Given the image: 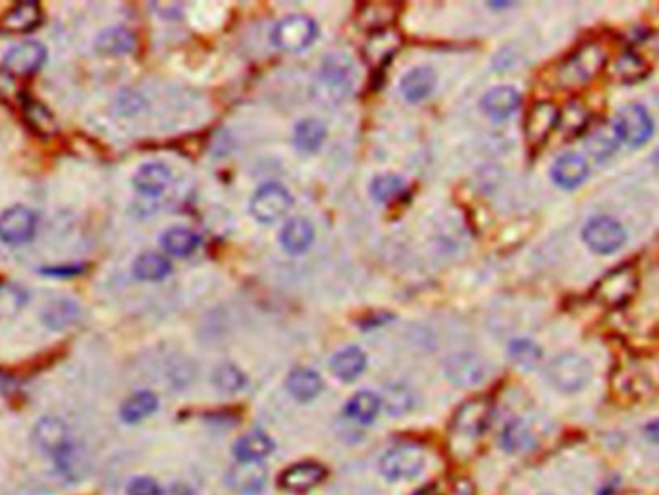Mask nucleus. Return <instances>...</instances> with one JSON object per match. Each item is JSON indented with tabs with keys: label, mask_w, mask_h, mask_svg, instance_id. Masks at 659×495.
<instances>
[{
	"label": "nucleus",
	"mask_w": 659,
	"mask_h": 495,
	"mask_svg": "<svg viewBox=\"0 0 659 495\" xmlns=\"http://www.w3.org/2000/svg\"><path fill=\"white\" fill-rule=\"evenodd\" d=\"M354 89V64L344 54H332L322 64L316 97L328 104L342 102Z\"/></svg>",
	"instance_id": "1"
},
{
	"label": "nucleus",
	"mask_w": 659,
	"mask_h": 495,
	"mask_svg": "<svg viewBox=\"0 0 659 495\" xmlns=\"http://www.w3.org/2000/svg\"><path fill=\"white\" fill-rule=\"evenodd\" d=\"M548 380L563 393H577L592 380V364L577 353H563L549 363Z\"/></svg>",
	"instance_id": "2"
},
{
	"label": "nucleus",
	"mask_w": 659,
	"mask_h": 495,
	"mask_svg": "<svg viewBox=\"0 0 659 495\" xmlns=\"http://www.w3.org/2000/svg\"><path fill=\"white\" fill-rule=\"evenodd\" d=\"M426 467V453L415 443H402L388 450L380 459V472L386 480L403 482L417 478Z\"/></svg>",
	"instance_id": "3"
},
{
	"label": "nucleus",
	"mask_w": 659,
	"mask_h": 495,
	"mask_svg": "<svg viewBox=\"0 0 659 495\" xmlns=\"http://www.w3.org/2000/svg\"><path fill=\"white\" fill-rule=\"evenodd\" d=\"M604 66H606V51L602 49V44L588 43L585 46H580V49L573 53V56L565 62L559 77L565 87H580L594 80Z\"/></svg>",
	"instance_id": "4"
},
{
	"label": "nucleus",
	"mask_w": 659,
	"mask_h": 495,
	"mask_svg": "<svg viewBox=\"0 0 659 495\" xmlns=\"http://www.w3.org/2000/svg\"><path fill=\"white\" fill-rule=\"evenodd\" d=\"M638 289V274L631 265L619 267L606 274L594 287V297L606 306H621L633 299Z\"/></svg>",
	"instance_id": "5"
},
{
	"label": "nucleus",
	"mask_w": 659,
	"mask_h": 495,
	"mask_svg": "<svg viewBox=\"0 0 659 495\" xmlns=\"http://www.w3.org/2000/svg\"><path fill=\"white\" fill-rule=\"evenodd\" d=\"M294 207V197L280 183H265L251 197L249 210L253 218L260 224H272Z\"/></svg>",
	"instance_id": "6"
},
{
	"label": "nucleus",
	"mask_w": 659,
	"mask_h": 495,
	"mask_svg": "<svg viewBox=\"0 0 659 495\" xmlns=\"http://www.w3.org/2000/svg\"><path fill=\"white\" fill-rule=\"evenodd\" d=\"M316 37V24L309 15L294 14L284 18L272 31V41L280 51L297 53L309 46Z\"/></svg>",
	"instance_id": "7"
},
{
	"label": "nucleus",
	"mask_w": 659,
	"mask_h": 495,
	"mask_svg": "<svg viewBox=\"0 0 659 495\" xmlns=\"http://www.w3.org/2000/svg\"><path fill=\"white\" fill-rule=\"evenodd\" d=\"M492 414H494V407L488 399H484V397L470 399L457 409V412L453 416V422H451V430L461 438H469V440L480 438L488 430L489 422H492Z\"/></svg>",
	"instance_id": "8"
},
{
	"label": "nucleus",
	"mask_w": 659,
	"mask_h": 495,
	"mask_svg": "<svg viewBox=\"0 0 659 495\" xmlns=\"http://www.w3.org/2000/svg\"><path fill=\"white\" fill-rule=\"evenodd\" d=\"M613 126L617 128L621 141L631 147H640L648 141L654 133V123L650 114L640 104L623 106Z\"/></svg>",
	"instance_id": "9"
},
{
	"label": "nucleus",
	"mask_w": 659,
	"mask_h": 495,
	"mask_svg": "<svg viewBox=\"0 0 659 495\" xmlns=\"http://www.w3.org/2000/svg\"><path fill=\"white\" fill-rule=\"evenodd\" d=\"M582 238H585L586 245L594 253L609 255L621 249V245L626 239V234L619 222L607 218V216H602V218H592L586 224L585 231H582Z\"/></svg>",
	"instance_id": "10"
},
{
	"label": "nucleus",
	"mask_w": 659,
	"mask_h": 495,
	"mask_svg": "<svg viewBox=\"0 0 659 495\" xmlns=\"http://www.w3.org/2000/svg\"><path fill=\"white\" fill-rule=\"evenodd\" d=\"M37 214L27 207H12L0 214V239L10 245H20L34 238Z\"/></svg>",
	"instance_id": "11"
},
{
	"label": "nucleus",
	"mask_w": 659,
	"mask_h": 495,
	"mask_svg": "<svg viewBox=\"0 0 659 495\" xmlns=\"http://www.w3.org/2000/svg\"><path fill=\"white\" fill-rule=\"evenodd\" d=\"M326 469L315 461H303L291 465L280 476V488L287 493H306L325 482Z\"/></svg>",
	"instance_id": "12"
},
{
	"label": "nucleus",
	"mask_w": 659,
	"mask_h": 495,
	"mask_svg": "<svg viewBox=\"0 0 659 495\" xmlns=\"http://www.w3.org/2000/svg\"><path fill=\"white\" fill-rule=\"evenodd\" d=\"M446 374L459 388H474L486 380L488 368L479 354L459 353L448 359Z\"/></svg>",
	"instance_id": "13"
},
{
	"label": "nucleus",
	"mask_w": 659,
	"mask_h": 495,
	"mask_svg": "<svg viewBox=\"0 0 659 495\" xmlns=\"http://www.w3.org/2000/svg\"><path fill=\"white\" fill-rule=\"evenodd\" d=\"M268 484V471L263 462H237L228 472V486L239 495H258Z\"/></svg>",
	"instance_id": "14"
},
{
	"label": "nucleus",
	"mask_w": 659,
	"mask_h": 495,
	"mask_svg": "<svg viewBox=\"0 0 659 495\" xmlns=\"http://www.w3.org/2000/svg\"><path fill=\"white\" fill-rule=\"evenodd\" d=\"M557 126H559L557 106L548 101H542L536 102L527 114L525 135L530 145H542Z\"/></svg>",
	"instance_id": "15"
},
{
	"label": "nucleus",
	"mask_w": 659,
	"mask_h": 495,
	"mask_svg": "<svg viewBox=\"0 0 659 495\" xmlns=\"http://www.w3.org/2000/svg\"><path fill=\"white\" fill-rule=\"evenodd\" d=\"M44 60H47V51H44V46L37 41H25L6 53L5 68L10 73L27 75L39 70L44 64Z\"/></svg>",
	"instance_id": "16"
},
{
	"label": "nucleus",
	"mask_w": 659,
	"mask_h": 495,
	"mask_svg": "<svg viewBox=\"0 0 659 495\" xmlns=\"http://www.w3.org/2000/svg\"><path fill=\"white\" fill-rule=\"evenodd\" d=\"M538 440H536L534 430L520 419H515L505 424L499 434V445L505 453L511 455H523L532 451Z\"/></svg>",
	"instance_id": "17"
},
{
	"label": "nucleus",
	"mask_w": 659,
	"mask_h": 495,
	"mask_svg": "<svg viewBox=\"0 0 659 495\" xmlns=\"http://www.w3.org/2000/svg\"><path fill=\"white\" fill-rule=\"evenodd\" d=\"M34 440L41 451L49 453L53 457L63 450L66 443H70L66 424L60 419H54V416H47V419L39 421L34 432Z\"/></svg>",
	"instance_id": "18"
},
{
	"label": "nucleus",
	"mask_w": 659,
	"mask_h": 495,
	"mask_svg": "<svg viewBox=\"0 0 659 495\" xmlns=\"http://www.w3.org/2000/svg\"><path fill=\"white\" fill-rule=\"evenodd\" d=\"M170 168L160 162H149L140 168V172L133 178L135 189L145 197H159L166 191L170 183Z\"/></svg>",
	"instance_id": "19"
},
{
	"label": "nucleus",
	"mask_w": 659,
	"mask_h": 495,
	"mask_svg": "<svg viewBox=\"0 0 659 495\" xmlns=\"http://www.w3.org/2000/svg\"><path fill=\"white\" fill-rule=\"evenodd\" d=\"M322 378L318 373L311 368H296L291 370L289 376L286 378V390L287 393L301 403H309L322 392Z\"/></svg>",
	"instance_id": "20"
},
{
	"label": "nucleus",
	"mask_w": 659,
	"mask_h": 495,
	"mask_svg": "<svg viewBox=\"0 0 659 495\" xmlns=\"http://www.w3.org/2000/svg\"><path fill=\"white\" fill-rule=\"evenodd\" d=\"M41 8L37 3H20L10 8L3 20H0V29L8 31V34H29L41 24Z\"/></svg>",
	"instance_id": "21"
},
{
	"label": "nucleus",
	"mask_w": 659,
	"mask_h": 495,
	"mask_svg": "<svg viewBox=\"0 0 659 495\" xmlns=\"http://www.w3.org/2000/svg\"><path fill=\"white\" fill-rule=\"evenodd\" d=\"M315 241V228L306 218H291L286 222L280 234V243L289 255H301L309 251Z\"/></svg>",
	"instance_id": "22"
},
{
	"label": "nucleus",
	"mask_w": 659,
	"mask_h": 495,
	"mask_svg": "<svg viewBox=\"0 0 659 495\" xmlns=\"http://www.w3.org/2000/svg\"><path fill=\"white\" fill-rule=\"evenodd\" d=\"M621 137L613 123H600L588 131L585 139V149L594 160H607L617 150Z\"/></svg>",
	"instance_id": "23"
},
{
	"label": "nucleus",
	"mask_w": 659,
	"mask_h": 495,
	"mask_svg": "<svg viewBox=\"0 0 659 495\" xmlns=\"http://www.w3.org/2000/svg\"><path fill=\"white\" fill-rule=\"evenodd\" d=\"M588 164L578 154H563L561 159L551 168V178L563 189H573L577 185L586 180Z\"/></svg>",
	"instance_id": "24"
},
{
	"label": "nucleus",
	"mask_w": 659,
	"mask_h": 495,
	"mask_svg": "<svg viewBox=\"0 0 659 495\" xmlns=\"http://www.w3.org/2000/svg\"><path fill=\"white\" fill-rule=\"evenodd\" d=\"M274 451V442L265 432H249L239 438L234 445V455L237 462H263Z\"/></svg>",
	"instance_id": "25"
},
{
	"label": "nucleus",
	"mask_w": 659,
	"mask_h": 495,
	"mask_svg": "<svg viewBox=\"0 0 659 495\" xmlns=\"http://www.w3.org/2000/svg\"><path fill=\"white\" fill-rule=\"evenodd\" d=\"M518 104H520V95L513 87L508 85L489 89L482 99L484 112L492 120L509 118L517 111Z\"/></svg>",
	"instance_id": "26"
},
{
	"label": "nucleus",
	"mask_w": 659,
	"mask_h": 495,
	"mask_svg": "<svg viewBox=\"0 0 659 495\" xmlns=\"http://www.w3.org/2000/svg\"><path fill=\"white\" fill-rule=\"evenodd\" d=\"M434 87H436V73L432 68H428V66L412 68L411 72H407L403 75V80L400 83L402 95L409 102L424 101L434 91Z\"/></svg>",
	"instance_id": "27"
},
{
	"label": "nucleus",
	"mask_w": 659,
	"mask_h": 495,
	"mask_svg": "<svg viewBox=\"0 0 659 495\" xmlns=\"http://www.w3.org/2000/svg\"><path fill=\"white\" fill-rule=\"evenodd\" d=\"M366 368V354L359 347H345L338 351L330 361V370L342 382L357 380Z\"/></svg>",
	"instance_id": "28"
},
{
	"label": "nucleus",
	"mask_w": 659,
	"mask_h": 495,
	"mask_svg": "<svg viewBox=\"0 0 659 495\" xmlns=\"http://www.w3.org/2000/svg\"><path fill=\"white\" fill-rule=\"evenodd\" d=\"M56 467L58 471L63 472L68 480L72 482H78L82 480V478L89 472L91 465H89V459L85 455V451L82 450L80 445L75 443H66L63 450H60L56 455Z\"/></svg>",
	"instance_id": "29"
},
{
	"label": "nucleus",
	"mask_w": 659,
	"mask_h": 495,
	"mask_svg": "<svg viewBox=\"0 0 659 495\" xmlns=\"http://www.w3.org/2000/svg\"><path fill=\"white\" fill-rule=\"evenodd\" d=\"M22 111H24L27 126L32 128L35 133H39L41 137H51V135L58 133L56 118L53 116L49 108L43 102H39L37 99L25 97L22 102Z\"/></svg>",
	"instance_id": "30"
},
{
	"label": "nucleus",
	"mask_w": 659,
	"mask_h": 495,
	"mask_svg": "<svg viewBox=\"0 0 659 495\" xmlns=\"http://www.w3.org/2000/svg\"><path fill=\"white\" fill-rule=\"evenodd\" d=\"M95 49L99 54L106 56L128 54L135 49V35L126 27H111L97 37Z\"/></svg>",
	"instance_id": "31"
},
{
	"label": "nucleus",
	"mask_w": 659,
	"mask_h": 495,
	"mask_svg": "<svg viewBox=\"0 0 659 495\" xmlns=\"http://www.w3.org/2000/svg\"><path fill=\"white\" fill-rule=\"evenodd\" d=\"M160 245L164 247V251L168 255L188 257L197 249L199 245H201V238H199L189 228L176 226V228L164 231L160 238Z\"/></svg>",
	"instance_id": "32"
},
{
	"label": "nucleus",
	"mask_w": 659,
	"mask_h": 495,
	"mask_svg": "<svg viewBox=\"0 0 659 495\" xmlns=\"http://www.w3.org/2000/svg\"><path fill=\"white\" fill-rule=\"evenodd\" d=\"M159 409V397L150 392H140L128 397L120 407V419L126 424H137L145 421Z\"/></svg>",
	"instance_id": "33"
},
{
	"label": "nucleus",
	"mask_w": 659,
	"mask_h": 495,
	"mask_svg": "<svg viewBox=\"0 0 659 495\" xmlns=\"http://www.w3.org/2000/svg\"><path fill=\"white\" fill-rule=\"evenodd\" d=\"M380 409H382L380 395L373 392H359L347 401L345 414L351 421H355L359 424H371L376 421Z\"/></svg>",
	"instance_id": "34"
},
{
	"label": "nucleus",
	"mask_w": 659,
	"mask_h": 495,
	"mask_svg": "<svg viewBox=\"0 0 659 495\" xmlns=\"http://www.w3.org/2000/svg\"><path fill=\"white\" fill-rule=\"evenodd\" d=\"M609 73L613 80H617L621 83H631L642 80V77L648 73V66L644 58H640L636 53L626 51L613 60V64L609 66Z\"/></svg>",
	"instance_id": "35"
},
{
	"label": "nucleus",
	"mask_w": 659,
	"mask_h": 495,
	"mask_svg": "<svg viewBox=\"0 0 659 495\" xmlns=\"http://www.w3.org/2000/svg\"><path fill=\"white\" fill-rule=\"evenodd\" d=\"M325 139H326V128L320 120L306 118V120H301L296 126L294 141H296V147L303 152L318 150L320 145L325 143Z\"/></svg>",
	"instance_id": "36"
},
{
	"label": "nucleus",
	"mask_w": 659,
	"mask_h": 495,
	"mask_svg": "<svg viewBox=\"0 0 659 495\" xmlns=\"http://www.w3.org/2000/svg\"><path fill=\"white\" fill-rule=\"evenodd\" d=\"M170 262L159 253H143L141 257H137L133 265L135 277H140L143 282H160L170 274Z\"/></svg>",
	"instance_id": "37"
},
{
	"label": "nucleus",
	"mask_w": 659,
	"mask_h": 495,
	"mask_svg": "<svg viewBox=\"0 0 659 495\" xmlns=\"http://www.w3.org/2000/svg\"><path fill=\"white\" fill-rule=\"evenodd\" d=\"M380 401L390 416H403L415 407V395L405 383H390L380 395Z\"/></svg>",
	"instance_id": "38"
},
{
	"label": "nucleus",
	"mask_w": 659,
	"mask_h": 495,
	"mask_svg": "<svg viewBox=\"0 0 659 495\" xmlns=\"http://www.w3.org/2000/svg\"><path fill=\"white\" fill-rule=\"evenodd\" d=\"M397 14V6L388 5V3H373V5H364L359 10V24L361 27L374 31H384L395 18Z\"/></svg>",
	"instance_id": "39"
},
{
	"label": "nucleus",
	"mask_w": 659,
	"mask_h": 495,
	"mask_svg": "<svg viewBox=\"0 0 659 495\" xmlns=\"http://www.w3.org/2000/svg\"><path fill=\"white\" fill-rule=\"evenodd\" d=\"M80 318V306L73 301L60 299L51 303L43 313V322L53 330H64Z\"/></svg>",
	"instance_id": "40"
},
{
	"label": "nucleus",
	"mask_w": 659,
	"mask_h": 495,
	"mask_svg": "<svg viewBox=\"0 0 659 495\" xmlns=\"http://www.w3.org/2000/svg\"><path fill=\"white\" fill-rule=\"evenodd\" d=\"M397 46H400V39L395 34H388V31H378L373 35V39L366 43V58L373 66H382L395 54Z\"/></svg>",
	"instance_id": "41"
},
{
	"label": "nucleus",
	"mask_w": 659,
	"mask_h": 495,
	"mask_svg": "<svg viewBox=\"0 0 659 495\" xmlns=\"http://www.w3.org/2000/svg\"><path fill=\"white\" fill-rule=\"evenodd\" d=\"M405 191V181L397 174L376 176L371 183V195L378 203H393Z\"/></svg>",
	"instance_id": "42"
},
{
	"label": "nucleus",
	"mask_w": 659,
	"mask_h": 495,
	"mask_svg": "<svg viewBox=\"0 0 659 495\" xmlns=\"http://www.w3.org/2000/svg\"><path fill=\"white\" fill-rule=\"evenodd\" d=\"M27 303V293L18 284H0V318H12Z\"/></svg>",
	"instance_id": "43"
},
{
	"label": "nucleus",
	"mask_w": 659,
	"mask_h": 495,
	"mask_svg": "<svg viewBox=\"0 0 659 495\" xmlns=\"http://www.w3.org/2000/svg\"><path fill=\"white\" fill-rule=\"evenodd\" d=\"M212 383L224 393H237L245 388L247 378L236 364H222L214 370Z\"/></svg>",
	"instance_id": "44"
},
{
	"label": "nucleus",
	"mask_w": 659,
	"mask_h": 495,
	"mask_svg": "<svg viewBox=\"0 0 659 495\" xmlns=\"http://www.w3.org/2000/svg\"><path fill=\"white\" fill-rule=\"evenodd\" d=\"M508 351L511 361L520 368H534L542 359V349L530 339H513Z\"/></svg>",
	"instance_id": "45"
},
{
	"label": "nucleus",
	"mask_w": 659,
	"mask_h": 495,
	"mask_svg": "<svg viewBox=\"0 0 659 495\" xmlns=\"http://www.w3.org/2000/svg\"><path fill=\"white\" fill-rule=\"evenodd\" d=\"M588 112L586 108L582 106L578 101H573L565 106V111L559 112V126L563 128L565 133L569 135H577L580 131H585L588 126Z\"/></svg>",
	"instance_id": "46"
},
{
	"label": "nucleus",
	"mask_w": 659,
	"mask_h": 495,
	"mask_svg": "<svg viewBox=\"0 0 659 495\" xmlns=\"http://www.w3.org/2000/svg\"><path fill=\"white\" fill-rule=\"evenodd\" d=\"M160 486L149 476L133 478L128 486V495H160Z\"/></svg>",
	"instance_id": "47"
},
{
	"label": "nucleus",
	"mask_w": 659,
	"mask_h": 495,
	"mask_svg": "<svg viewBox=\"0 0 659 495\" xmlns=\"http://www.w3.org/2000/svg\"><path fill=\"white\" fill-rule=\"evenodd\" d=\"M443 495H474V486L470 480H467V478H461V480H457L453 484L450 493H443Z\"/></svg>",
	"instance_id": "48"
},
{
	"label": "nucleus",
	"mask_w": 659,
	"mask_h": 495,
	"mask_svg": "<svg viewBox=\"0 0 659 495\" xmlns=\"http://www.w3.org/2000/svg\"><path fill=\"white\" fill-rule=\"evenodd\" d=\"M644 438H646L652 445H659V419L644 426Z\"/></svg>",
	"instance_id": "49"
},
{
	"label": "nucleus",
	"mask_w": 659,
	"mask_h": 495,
	"mask_svg": "<svg viewBox=\"0 0 659 495\" xmlns=\"http://www.w3.org/2000/svg\"><path fill=\"white\" fill-rule=\"evenodd\" d=\"M160 495H193V490L186 484H172L160 490Z\"/></svg>",
	"instance_id": "50"
},
{
	"label": "nucleus",
	"mask_w": 659,
	"mask_h": 495,
	"mask_svg": "<svg viewBox=\"0 0 659 495\" xmlns=\"http://www.w3.org/2000/svg\"><path fill=\"white\" fill-rule=\"evenodd\" d=\"M80 268H43V274H53V276H68V274H78Z\"/></svg>",
	"instance_id": "51"
},
{
	"label": "nucleus",
	"mask_w": 659,
	"mask_h": 495,
	"mask_svg": "<svg viewBox=\"0 0 659 495\" xmlns=\"http://www.w3.org/2000/svg\"><path fill=\"white\" fill-rule=\"evenodd\" d=\"M415 495H443V493L440 491L438 486H426V488L419 490Z\"/></svg>",
	"instance_id": "52"
},
{
	"label": "nucleus",
	"mask_w": 659,
	"mask_h": 495,
	"mask_svg": "<svg viewBox=\"0 0 659 495\" xmlns=\"http://www.w3.org/2000/svg\"><path fill=\"white\" fill-rule=\"evenodd\" d=\"M650 44L654 46L655 51H659V34H654V35L650 37Z\"/></svg>",
	"instance_id": "53"
},
{
	"label": "nucleus",
	"mask_w": 659,
	"mask_h": 495,
	"mask_svg": "<svg viewBox=\"0 0 659 495\" xmlns=\"http://www.w3.org/2000/svg\"><path fill=\"white\" fill-rule=\"evenodd\" d=\"M654 162L659 166V149L654 152Z\"/></svg>",
	"instance_id": "54"
}]
</instances>
